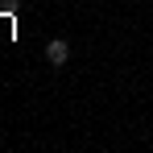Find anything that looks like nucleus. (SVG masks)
<instances>
[{"label":"nucleus","mask_w":153,"mask_h":153,"mask_svg":"<svg viewBox=\"0 0 153 153\" xmlns=\"http://www.w3.org/2000/svg\"><path fill=\"white\" fill-rule=\"evenodd\" d=\"M66 58H71V46H66L62 37H54L50 46H46V62H50V66H66Z\"/></svg>","instance_id":"nucleus-1"}]
</instances>
